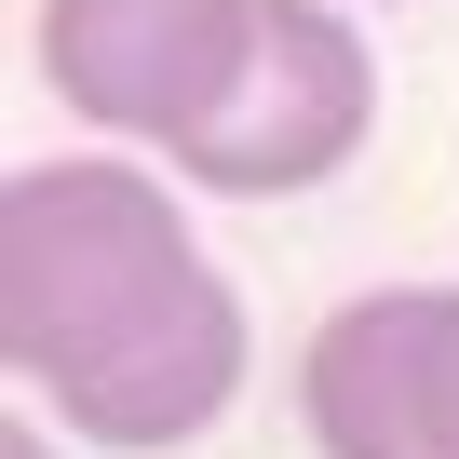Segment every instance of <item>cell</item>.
I'll return each mask as SVG.
<instances>
[{"instance_id": "6da1fadb", "label": "cell", "mask_w": 459, "mask_h": 459, "mask_svg": "<svg viewBox=\"0 0 459 459\" xmlns=\"http://www.w3.org/2000/svg\"><path fill=\"white\" fill-rule=\"evenodd\" d=\"M189 176H149L135 149H68V162H14L0 176V365L14 392H82L108 351H135L189 284Z\"/></svg>"}, {"instance_id": "7a4b0ae2", "label": "cell", "mask_w": 459, "mask_h": 459, "mask_svg": "<svg viewBox=\"0 0 459 459\" xmlns=\"http://www.w3.org/2000/svg\"><path fill=\"white\" fill-rule=\"evenodd\" d=\"M378 135V55H365V0H257V55L230 82V108L176 149L189 189L230 203H298Z\"/></svg>"}, {"instance_id": "3957f363", "label": "cell", "mask_w": 459, "mask_h": 459, "mask_svg": "<svg viewBox=\"0 0 459 459\" xmlns=\"http://www.w3.org/2000/svg\"><path fill=\"white\" fill-rule=\"evenodd\" d=\"M257 55V0H41V95L122 149H189Z\"/></svg>"}, {"instance_id": "277c9868", "label": "cell", "mask_w": 459, "mask_h": 459, "mask_svg": "<svg viewBox=\"0 0 459 459\" xmlns=\"http://www.w3.org/2000/svg\"><path fill=\"white\" fill-rule=\"evenodd\" d=\"M244 365H257V325H244V298L203 271L135 351H108L82 392H55V419H68L82 446L149 459V446H189V432H216L230 405H244Z\"/></svg>"}, {"instance_id": "5b68a950", "label": "cell", "mask_w": 459, "mask_h": 459, "mask_svg": "<svg viewBox=\"0 0 459 459\" xmlns=\"http://www.w3.org/2000/svg\"><path fill=\"white\" fill-rule=\"evenodd\" d=\"M298 432L325 459H419V284L338 298L298 351Z\"/></svg>"}, {"instance_id": "8992f818", "label": "cell", "mask_w": 459, "mask_h": 459, "mask_svg": "<svg viewBox=\"0 0 459 459\" xmlns=\"http://www.w3.org/2000/svg\"><path fill=\"white\" fill-rule=\"evenodd\" d=\"M419 459H459V284H419Z\"/></svg>"}, {"instance_id": "52a82bcc", "label": "cell", "mask_w": 459, "mask_h": 459, "mask_svg": "<svg viewBox=\"0 0 459 459\" xmlns=\"http://www.w3.org/2000/svg\"><path fill=\"white\" fill-rule=\"evenodd\" d=\"M0 459H55V432H41V419H14V432H0Z\"/></svg>"}]
</instances>
